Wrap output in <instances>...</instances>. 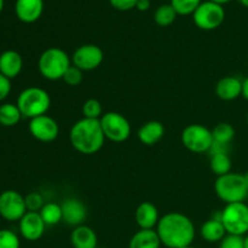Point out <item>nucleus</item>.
<instances>
[{"label":"nucleus","instance_id":"obj_1","mask_svg":"<svg viewBox=\"0 0 248 248\" xmlns=\"http://www.w3.org/2000/svg\"><path fill=\"white\" fill-rule=\"evenodd\" d=\"M160 241L167 248L189 247L195 239V227L188 216L179 212L166 213L156 225Z\"/></svg>","mask_w":248,"mask_h":248},{"label":"nucleus","instance_id":"obj_2","mask_svg":"<svg viewBox=\"0 0 248 248\" xmlns=\"http://www.w3.org/2000/svg\"><path fill=\"white\" fill-rule=\"evenodd\" d=\"M70 144L80 154L92 155L102 149L104 144L101 121L82 118L74 124L69 132Z\"/></svg>","mask_w":248,"mask_h":248},{"label":"nucleus","instance_id":"obj_3","mask_svg":"<svg viewBox=\"0 0 248 248\" xmlns=\"http://www.w3.org/2000/svg\"><path fill=\"white\" fill-rule=\"evenodd\" d=\"M16 104L23 118L34 119L47 113L51 106V98L48 92L41 87L31 86L18 94Z\"/></svg>","mask_w":248,"mask_h":248},{"label":"nucleus","instance_id":"obj_4","mask_svg":"<svg viewBox=\"0 0 248 248\" xmlns=\"http://www.w3.org/2000/svg\"><path fill=\"white\" fill-rule=\"evenodd\" d=\"M72 65V58L60 47H48L40 55L38 69L43 78L55 81L63 79V75Z\"/></svg>","mask_w":248,"mask_h":248},{"label":"nucleus","instance_id":"obj_5","mask_svg":"<svg viewBox=\"0 0 248 248\" xmlns=\"http://www.w3.org/2000/svg\"><path fill=\"white\" fill-rule=\"evenodd\" d=\"M215 190L218 198L225 203L244 202L248 196V188L244 174L229 173L217 177L215 183Z\"/></svg>","mask_w":248,"mask_h":248},{"label":"nucleus","instance_id":"obj_6","mask_svg":"<svg viewBox=\"0 0 248 248\" xmlns=\"http://www.w3.org/2000/svg\"><path fill=\"white\" fill-rule=\"evenodd\" d=\"M220 220L227 234L244 236L248 232V205L245 202L228 203L220 212Z\"/></svg>","mask_w":248,"mask_h":248},{"label":"nucleus","instance_id":"obj_7","mask_svg":"<svg viewBox=\"0 0 248 248\" xmlns=\"http://www.w3.org/2000/svg\"><path fill=\"white\" fill-rule=\"evenodd\" d=\"M182 143L191 153H207L213 144L212 131L200 124H191L182 132Z\"/></svg>","mask_w":248,"mask_h":248},{"label":"nucleus","instance_id":"obj_8","mask_svg":"<svg viewBox=\"0 0 248 248\" xmlns=\"http://www.w3.org/2000/svg\"><path fill=\"white\" fill-rule=\"evenodd\" d=\"M99 121H101L104 137L111 142H125L131 136V125L123 114L116 113V111H108L102 115Z\"/></svg>","mask_w":248,"mask_h":248},{"label":"nucleus","instance_id":"obj_9","mask_svg":"<svg viewBox=\"0 0 248 248\" xmlns=\"http://www.w3.org/2000/svg\"><path fill=\"white\" fill-rule=\"evenodd\" d=\"M225 18V11L222 5L216 2L202 1L193 14L194 23L202 31H213L222 26Z\"/></svg>","mask_w":248,"mask_h":248},{"label":"nucleus","instance_id":"obj_10","mask_svg":"<svg viewBox=\"0 0 248 248\" xmlns=\"http://www.w3.org/2000/svg\"><path fill=\"white\" fill-rule=\"evenodd\" d=\"M27 211L26 200L16 190H5L0 194V216L9 222H19Z\"/></svg>","mask_w":248,"mask_h":248},{"label":"nucleus","instance_id":"obj_11","mask_svg":"<svg viewBox=\"0 0 248 248\" xmlns=\"http://www.w3.org/2000/svg\"><path fill=\"white\" fill-rule=\"evenodd\" d=\"M104 53L99 46L93 44L81 45L74 51L72 56V64L79 68L82 72H90L102 64Z\"/></svg>","mask_w":248,"mask_h":248},{"label":"nucleus","instance_id":"obj_12","mask_svg":"<svg viewBox=\"0 0 248 248\" xmlns=\"http://www.w3.org/2000/svg\"><path fill=\"white\" fill-rule=\"evenodd\" d=\"M28 128L31 135L35 140L45 143L55 140L60 133V126H58L57 121L46 114L31 119Z\"/></svg>","mask_w":248,"mask_h":248},{"label":"nucleus","instance_id":"obj_13","mask_svg":"<svg viewBox=\"0 0 248 248\" xmlns=\"http://www.w3.org/2000/svg\"><path fill=\"white\" fill-rule=\"evenodd\" d=\"M18 228L27 241H38L45 232L46 224L39 212H27L18 222Z\"/></svg>","mask_w":248,"mask_h":248},{"label":"nucleus","instance_id":"obj_14","mask_svg":"<svg viewBox=\"0 0 248 248\" xmlns=\"http://www.w3.org/2000/svg\"><path fill=\"white\" fill-rule=\"evenodd\" d=\"M61 207H62L63 220L68 225H72L75 228L84 224L87 217V210L84 202H81L78 199H67V200L63 201Z\"/></svg>","mask_w":248,"mask_h":248},{"label":"nucleus","instance_id":"obj_15","mask_svg":"<svg viewBox=\"0 0 248 248\" xmlns=\"http://www.w3.org/2000/svg\"><path fill=\"white\" fill-rule=\"evenodd\" d=\"M44 0H16L15 12L17 18L23 23H34L41 17Z\"/></svg>","mask_w":248,"mask_h":248},{"label":"nucleus","instance_id":"obj_16","mask_svg":"<svg viewBox=\"0 0 248 248\" xmlns=\"http://www.w3.org/2000/svg\"><path fill=\"white\" fill-rule=\"evenodd\" d=\"M23 68L22 56L15 50H6L0 55V73L7 79L18 77Z\"/></svg>","mask_w":248,"mask_h":248},{"label":"nucleus","instance_id":"obj_17","mask_svg":"<svg viewBox=\"0 0 248 248\" xmlns=\"http://www.w3.org/2000/svg\"><path fill=\"white\" fill-rule=\"evenodd\" d=\"M135 219L140 229H154L159 223V211L154 203L149 201L140 203L135 212Z\"/></svg>","mask_w":248,"mask_h":248},{"label":"nucleus","instance_id":"obj_18","mask_svg":"<svg viewBox=\"0 0 248 248\" xmlns=\"http://www.w3.org/2000/svg\"><path fill=\"white\" fill-rule=\"evenodd\" d=\"M216 94L223 101H234L242 96V81L235 77H225L216 85Z\"/></svg>","mask_w":248,"mask_h":248},{"label":"nucleus","instance_id":"obj_19","mask_svg":"<svg viewBox=\"0 0 248 248\" xmlns=\"http://www.w3.org/2000/svg\"><path fill=\"white\" fill-rule=\"evenodd\" d=\"M70 241H72L73 248H98V239L97 234L92 228L82 224L79 227H75L70 235Z\"/></svg>","mask_w":248,"mask_h":248},{"label":"nucleus","instance_id":"obj_20","mask_svg":"<svg viewBox=\"0 0 248 248\" xmlns=\"http://www.w3.org/2000/svg\"><path fill=\"white\" fill-rule=\"evenodd\" d=\"M165 127L160 121L152 120L140 126L138 130V140L144 145H154L164 137Z\"/></svg>","mask_w":248,"mask_h":248},{"label":"nucleus","instance_id":"obj_21","mask_svg":"<svg viewBox=\"0 0 248 248\" xmlns=\"http://www.w3.org/2000/svg\"><path fill=\"white\" fill-rule=\"evenodd\" d=\"M201 236L207 242H220L227 235L225 228L220 220V212L217 213V217L206 220L201 227Z\"/></svg>","mask_w":248,"mask_h":248},{"label":"nucleus","instance_id":"obj_22","mask_svg":"<svg viewBox=\"0 0 248 248\" xmlns=\"http://www.w3.org/2000/svg\"><path fill=\"white\" fill-rule=\"evenodd\" d=\"M161 241L154 229H140L130 240L128 248H160Z\"/></svg>","mask_w":248,"mask_h":248},{"label":"nucleus","instance_id":"obj_23","mask_svg":"<svg viewBox=\"0 0 248 248\" xmlns=\"http://www.w3.org/2000/svg\"><path fill=\"white\" fill-rule=\"evenodd\" d=\"M23 118L17 104L4 103L0 106V125L5 127L16 126Z\"/></svg>","mask_w":248,"mask_h":248},{"label":"nucleus","instance_id":"obj_24","mask_svg":"<svg viewBox=\"0 0 248 248\" xmlns=\"http://www.w3.org/2000/svg\"><path fill=\"white\" fill-rule=\"evenodd\" d=\"M210 164L213 173L217 174L218 177L232 172V159L228 153H218V154L211 155Z\"/></svg>","mask_w":248,"mask_h":248},{"label":"nucleus","instance_id":"obj_25","mask_svg":"<svg viewBox=\"0 0 248 248\" xmlns=\"http://www.w3.org/2000/svg\"><path fill=\"white\" fill-rule=\"evenodd\" d=\"M40 216L46 225L52 227V225L58 224L61 220H63L62 217V207L61 205L55 202H47L44 205V207L40 210Z\"/></svg>","mask_w":248,"mask_h":248},{"label":"nucleus","instance_id":"obj_26","mask_svg":"<svg viewBox=\"0 0 248 248\" xmlns=\"http://www.w3.org/2000/svg\"><path fill=\"white\" fill-rule=\"evenodd\" d=\"M213 142L223 145H229L235 137V130L230 124L220 123L212 130Z\"/></svg>","mask_w":248,"mask_h":248},{"label":"nucleus","instance_id":"obj_27","mask_svg":"<svg viewBox=\"0 0 248 248\" xmlns=\"http://www.w3.org/2000/svg\"><path fill=\"white\" fill-rule=\"evenodd\" d=\"M177 12L171 4L161 5L156 9L154 14V21L160 27H169L176 21Z\"/></svg>","mask_w":248,"mask_h":248},{"label":"nucleus","instance_id":"obj_28","mask_svg":"<svg viewBox=\"0 0 248 248\" xmlns=\"http://www.w3.org/2000/svg\"><path fill=\"white\" fill-rule=\"evenodd\" d=\"M201 0H171L170 4L177 12V15L181 16H189L195 12V10L200 6Z\"/></svg>","mask_w":248,"mask_h":248},{"label":"nucleus","instance_id":"obj_29","mask_svg":"<svg viewBox=\"0 0 248 248\" xmlns=\"http://www.w3.org/2000/svg\"><path fill=\"white\" fill-rule=\"evenodd\" d=\"M82 115L86 119H93V120H99L103 115V108L98 99L90 98L82 104Z\"/></svg>","mask_w":248,"mask_h":248},{"label":"nucleus","instance_id":"obj_30","mask_svg":"<svg viewBox=\"0 0 248 248\" xmlns=\"http://www.w3.org/2000/svg\"><path fill=\"white\" fill-rule=\"evenodd\" d=\"M21 242H19L18 236L14 232L9 229L0 230V248H19Z\"/></svg>","mask_w":248,"mask_h":248},{"label":"nucleus","instance_id":"obj_31","mask_svg":"<svg viewBox=\"0 0 248 248\" xmlns=\"http://www.w3.org/2000/svg\"><path fill=\"white\" fill-rule=\"evenodd\" d=\"M82 70H80L79 68H77L75 65H70L68 68V70L65 72V74L63 75V81L65 82L69 86H78V85L81 84L82 81Z\"/></svg>","mask_w":248,"mask_h":248},{"label":"nucleus","instance_id":"obj_32","mask_svg":"<svg viewBox=\"0 0 248 248\" xmlns=\"http://www.w3.org/2000/svg\"><path fill=\"white\" fill-rule=\"evenodd\" d=\"M26 200L27 211L28 212H40L41 208L44 207V198L39 193H31L24 198Z\"/></svg>","mask_w":248,"mask_h":248},{"label":"nucleus","instance_id":"obj_33","mask_svg":"<svg viewBox=\"0 0 248 248\" xmlns=\"http://www.w3.org/2000/svg\"><path fill=\"white\" fill-rule=\"evenodd\" d=\"M219 248H245L244 247V236L237 235H225L224 239L220 241Z\"/></svg>","mask_w":248,"mask_h":248},{"label":"nucleus","instance_id":"obj_34","mask_svg":"<svg viewBox=\"0 0 248 248\" xmlns=\"http://www.w3.org/2000/svg\"><path fill=\"white\" fill-rule=\"evenodd\" d=\"M138 0H109L111 6L119 11H130L135 9Z\"/></svg>","mask_w":248,"mask_h":248},{"label":"nucleus","instance_id":"obj_35","mask_svg":"<svg viewBox=\"0 0 248 248\" xmlns=\"http://www.w3.org/2000/svg\"><path fill=\"white\" fill-rule=\"evenodd\" d=\"M10 92H11V80L0 73V102L6 99Z\"/></svg>","mask_w":248,"mask_h":248},{"label":"nucleus","instance_id":"obj_36","mask_svg":"<svg viewBox=\"0 0 248 248\" xmlns=\"http://www.w3.org/2000/svg\"><path fill=\"white\" fill-rule=\"evenodd\" d=\"M150 7V0H138L136 9L138 11H148Z\"/></svg>","mask_w":248,"mask_h":248},{"label":"nucleus","instance_id":"obj_37","mask_svg":"<svg viewBox=\"0 0 248 248\" xmlns=\"http://www.w3.org/2000/svg\"><path fill=\"white\" fill-rule=\"evenodd\" d=\"M242 96L248 101V77L242 81Z\"/></svg>","mask_w":248,"mask_h":248},{"label":"nucleus","instance_id":"obj_38","mask_svg":"<svg viewBox=\"0 0 248 248\" xmlns=\"http://www.w3.org/2000/svg\"><path fill=\"white\" fill-rule=\"evenodd\" d=\"M210 1L212 2H216V4H219V5H224V4H228V2H230L232 0H210Z\"/></svg>","mask_w":248,"mask_h":248},{"label":"nucleus","instance_id":"obj_39","mask_svg":"<svg viewBox=\"0 0 248 248\" xmlns=\"http://www.w3.org/2000/svg\"><path fill=\"white\" fill-rule=\"evenodd\" d=\"M244 247L248 248V235L246 237H244Z\"/></svg>","mask_w":248,"mask_h":248},{"label":"nucleus","instance_id":"obj_40","mask_svg":"<svg viewBox=\"0 0 248 248\" xmlns=\"http://www.w3.org/2000/svg\"><path fill=\"white\" fill-rule=\"evenodd\" d=\"M240 2H241V5H244L245 7H247L248 9V0H239Z\"/></svg>","mask_w":248,"mask_h":248},{"label":"nucleus","instance_id":"obj_41","mask_svg":"<svg viewBox=\"0 0 248 248\" xmlns=\"http://www.w3.org/2000/svg\"><path fill=\"white\" fill-rule=\"evenodd\" d=\"M4 4H5V0H0V14H1L2 9H4Z\"/></svg>","mask_w":248,"mask_h":248},{"label":"nucleus","instance_id":"obj_42","mask_svg":"<svg viewBox=\"0 0 248 248\" xmlns=\"http://www.w3.org/2000/svg\"><path fill=\"white\" fill-rule=\"evenodd\" d=\"M245 176V179H246V184H247V188H248V172L246 174H244Z\"/></svg>","mask_w":248,"mask_h":248},{"label":"nucleus","instance_id":"obj_43","mask_svg":"<svg viewBox=\"0 0 248 248\" xmlns=\"http://www.w3.org/2000/svg\"><path fill=\"white\" fill-rule=\"evenodd\" d=\"M184 248H194V247H191V246H189V247H184Z\"/></svg>","mask_w":248,"mask_h":248},{"label":"nucleus","instance_id":"obj_44","mask_svg":"<svg viewBox=\"0 0 248 248\" xmlns=\"http://www.w3.org/2000/svg\"><path fill=\"white\" fill-rule=\"evenodd\" d=\"M247 124H248V114H247Z\"/></svg>","mask_w":248,"mask_h":248},{"label":"nucleus","instance_id":"obj_45","mask_svg":"<svg viewBox=\"0 0 248 248\" xmlns=\"http://www.w3.org/2000/svg\"><path fill=\"white\" fill-rule=\"evenodd\" d=\"M98 248H101V247H98Z\"/></svg>","mask_w":248,"mask_h":248}]
</instances>
